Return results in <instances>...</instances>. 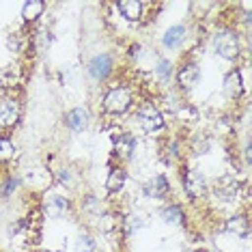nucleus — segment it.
<instances>
[{
    "label": "nucleus",
    "mask_w": 252,
    "mask_h": 252,
    "mask_svg": "<svg viewBox=\"0 0 252 252\" xmlns=\"http://www.w3.org/2000/svg\"><path fill=\"white\" fill-rule=\"evenodd\" d=\"M214 45H216L218 56H222V59H226V61L237 59V54H239V39H237V35H235L233 31H220L216 35Z\"/></svg>",
    "instance_id": "1"
},
{
    "label": "nucleus",
    "mask_w": 252,
    "mask_h": 252,
    "mask_svg": "<svg viewBox=\"0 0 252 252\" xmlns=\"http://www.w3.org/2000/svg\"><path fill=\"white\" fill-rule=\"evenodd\" d=\"M131 104V93L123 87H117L112 89L110 93L104 97V110L110 112V114H123L127 112V108Z\"/></svg>",
    "instance_id": "2"
},
{
    "label": "nucleus",
    "mask_w": 252,
    "mask_h": 252,
    "mask_svg": "<svg viewBox=\"0 0 252 252\" xmlns=\"http://www.w3.org/2000/svg\"><path fill=\"white\" fill-rule=\"evenodd\" d=\"M138 123L142 125V129L145 131H156V129H159L164 125V119H162V114L158 112L156 106L145 104L138 110Z\"/></svg>",
    "instance_id": "3"
},
{
    "label": "nucleus",
    "mask_w": 252,
    "mask_h": 252,
    "mask_svg": "<svg viewBox=\"0 0 252 252\" xmlns=\"http://www.w3.org/2000/svg\"><path fill=\"white\" fill-rule=\"evenodd\" d=\"M183 186H186V192H188V196H190V198H200V196H205V192H207L205 177L200 175L198 170H190V173L186 175Z\"/></svg>",
    "instance_id": "4"
},
{
    "label": "nucleus",
    "mask_w": 252,
    "mask_h": 252,
    "mask_svg": "<svg viewBox=\"0 0 252 252\" xmlns=\"http://www.w3.org/2000/svg\"><path fill=\"white\" fill-rule=\"evenodd\" d=\"M20 119V104L13 99H2L0 101V127H13Z\"/></svg>",
    "instance_id": "5"
},
{
    "label": "nucleus",
    "mask_w": 252,
    "mask_h": 252,
    "mask_svg": "<svg viewBox=\"0 0 252 252\" xmlns=\"http://www.w3.org/2000/svg\"><path fill=\"white\" fill-rule=\"evenodd\" d=\"M89 123V112L84 108H73L65 114V125L69 127L71 131H82Z\"/></svg>",
    "instance_id": "6"
},
{
    "label": "nucleus",
    "mask_w": 252,
    "mask_h": 252,
    "mask_svg": "<svg viewBox=\"0 0 252 252\" xmlns=\"http://www.w3.org/2000/svg\"><path fill=\"white\" fill-rule=\"evenodd\" d=\"M110 69H112V61H110V56L108 54L95 56V59L91 61V67H89L91 76H93L95 80H104L108 73H110Z\"/></svg>",
    "instance_id": "7"
},
{
    "label": "nucleus",
    "mask_w": 252,
    "mask_h": 252,
    "mask_svg": "<svg viewBox=\"0 0 252 252\" xmlns=\"http://www.w3.org/2000/svg\"><path fill=\"white\" fill-rule=\"evenodd\" d=\"M198 78H200V69L196 65H186L183 69L179 71V76H177V80H179V84H181V89H186V91H192L194 87L198 84Z\"/></svg>",
    "instance_id": "8"
},
{
    "label": "nucleus",
    "mask_w": 252,
    "mask_h": 252,
    "mask_svg": "<svg viewBox=\"0 0 252 252\" xmlns=\"http://www.w3.org/2000/svg\"><path fill=\"white\" fill-rule=\"evenodd\" d=\"M119 11H121V15L125 20L136 22V20H140L142 2H138V0H121V2H119Z\"/></svg>",
    "instance_id": "9"
},
{
    "label": "nucleus",
    "mask_w": 252,
    "mask_h": 252,
    "mask_svg": "<svg viewBox=\"0 0 252 252\" xmlns=\"http://www.w3.org/2000/svg\"><path fill=\"white\" fill-rule=\"evenodd\" d=\"M168 192V179L166 177H153L151 181L145 186V194L147 196H153V198H159V196H164V194Z\"/></svg>",
    "instance_id": "10"
},
{
    "label": "nucleus",
    "mask_w": 252,
    "mask_h": 252,
    "mask_svg": "<svg viewBox=\"0 0 252 252\" xmlns=\"http://www.w3.org/2000/svg\"><path fill=\"white\" fill-rule=\"evenodd\" d=\"M45 4L41 0H28L24 2V9H22V20L24 22H37L39 15H43Z\"/></svg>",
    "instance_id": "11"
},
{
    "label": "nucleus",
    "mask_w": 252,
    "mask_h": 252,
    "mask_svg": "<svg viewBox=\"0 0 252 252\" xmlns=\"http://www.w3.org/2000/svg\"><path fill=\"white\" fill-rule=\"evenodd\" d=\"M183 39H186V28L183 26H173V28H168L166 31V35H164V45L166 48H179V45L183 43Z\"/></svg>",
    "instance_id": "12"
},
{
    "label": "nucleus",
    "mask_w": 252,
    "mask_h": 252,
    "mask_svg": "<svg viewBox=\"0 0 252 252\" xmlns=\"http://www.w3.org/2000/svg\"><path fill=\"white\" fill-rule=\"evenodd\" d=\"M67 209H69V203L63 196H50L45 200V214L48 216H63Z\"/></svg>",
    "instance_id": "13"
},
{
    "label": "nucleus",
    "mask_w": 252,
    "mask_h": 252,
    "mask_svg": "<svg viewBox=\"0 0 252 252\" xmlns=\"http://www.w3.org/2000/svg\"><path fill=\"white\" fill-rule=\"evenodd\" d=\"M123 186H125V173H123V170H121V168L110 170V175H108V179H106L108 192H110V194L121 192V190H123Z\"/></svg>",
    "instance_id": "14"
},
{
    "label": "nucleus",
    "mask_w": 252,
    "mask_h": 252,
    "mask_svg": "<svg viewBox=\"0 0 252 252\" xmlns=\"http://www.w3.org/2000/svg\"><path fill=\"white\" fill-rule=\"evenodd\" d=\"M114 147H117V153L123 158H127L134 153V147H136V140L131 138L129 134H123V136H117L114 138Z\"/></svg>",
    "instance_id": "15"
},
{
    "label": "nucleus",
    "mask_w": 252,
    "mask_h": 252,
    "mask_svg": "<svg viewBox=\"0 0 252 252\" xmlns=\"http://www.w3.org/2000/svg\"><path fill=\"white\" fill-rule=\"evenodd\" d=\"M224 89L231 95H239V93H242V76H239V71H231L224 78Z\"/></svg>",
    "instance_id": "16"
},
{
    "label": "nucleus",
    "mask_w": 252,
    "mask_h": 252,
    "mask_svg": "<svg viewBox=\"0 0 252 252\" xmlns=\"http://www.w3.org/2000/svg\"><path fill=\"white\" fill-rule=\"evenodd\" d=\"M162 218H164V222H170V224H181L183 211H181V207H177V205H170V207H166L162 211Z\"/></svg>",
    "instance_id": "17"
},
{
    "label": "nucleus",
    "mask_w": 252,
    "mask_h": 252,
    "mask_svg": "<svg viewBox=\"0 0 252 252\" xmlns=\"http://www.w3.org/2000/svg\"><path fill=\"white\" fill-rule=\"evenodd\" d=\"M226 231L237 233V235H246L248 233V222H246V218H233V220L226 222Z\"/></svg>",
    "instance_id": "18"
},
{
    "label": "nucleus",
    "mask_w": 252,
    "mask_h": 252,
    "mask_svg": "<svg viewBox=\"0 0 252 252\" xmlns=\"http://www.w3.org/2000/svg\"><path fill=\"white\" fill-rule=\"evenodd\" d=\"M15 156V145L9 138H0V162H9Z\"/></svg>",
    "instance_id": "19"
},
{
    "label": "nucleus",
    "mask_w": 252,
    "mask_h": 252,
    "mask_svg": "<svg viewBox=\"0 0 252 252\" xmlns=\"http://www.w3.org/2000/svg\"><path fill=\"white\" fill-rule=\"evenodd\" d=\"M158 76H159V80H168L170 78V73H173V65H170V61H159L158 63Z\"/></svg>",
    "instance_id": "20"
},
{
    "label": "nucleus",
    "mask_w": 252,
    "mask_h": 252,
    "mask_svg": "<svg viewBox=\"0 0 252 252\" xmlns=\"http://www.w3.org/2000/svg\"><path fill=\"white\" fill-rule=\"evenodd\" d=\"M93 248H95V244L89 235H82V237L78 239V250L80 252H93Z\"/></svg>",
    "instance_id": "21"
},
{
    "label": "nucleus",
    "mask_w": 252,
    "mask_h": 252,
    "mask_svg": "<svg viewBox=\"0 0 252 252\" xmlns=\"http://www.w3.org/2000/svg\"><path fill=\"white\" fill-rule=\"evenodd\" d=\"M18 183H20L18 179H9V181H7V190H4V192L9 194L11 190H15V188H18Z\"/></svg>",
    "instance_id": "22"
}]
</instances>
